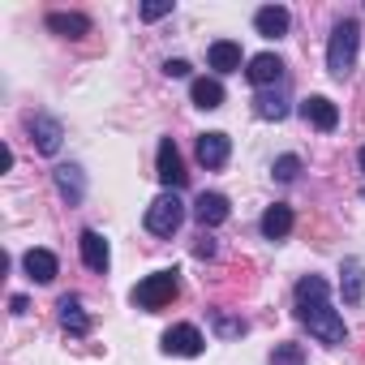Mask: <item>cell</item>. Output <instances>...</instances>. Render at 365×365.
I'll return each instance as SVG.
<instances>
[{
    "mask_svg": "<svg viewBox=\"0 0 365 365\" xmlns=\"http://www.w3.org/2000/svg\"><path fill=\"white\" fill-rule=\"evenodd\" d=\"M297 318H301V322L309 327V335L322 339L327 348L348 344L344 318L327 305V279H322V275H305V279L297 284Z\"/></svg>",
    "mask_w": 365,
    "mask_h": 365,
    "instance_id": "6da1fadb",
    "label": "cell"
},
{
    "mask_svg": "<svg viewBox=\"0 0 365 365\" xmlns=\"http://www.w3.org/2000/svg\"><path fill=\"white\" fill-rule=\"evenodd\" d=\"M356 48H361V26H356V18L335 22L331 43H327V73H331L335 82H344V78L356 69Z\"/></svg>",
    "mask_w": 365,
    "mask_h": 365,
    "instance_id": "7a4b0ae2",
    "label": "cell"
},
{
    "mask_svg": "<svg viewBox=\"0 0 365 365\" xmlns=\"http://www.w3.org/2000/svg\"><path fill=\"white\" fill-rule=\"evenodd\" d=\"M180 297V271H155V275H146L138 288H133V305L138 309H163V305H172Z\"/></svg>",
    "mask_w": 365,
    "mask_h": 365,
    "instance_id": "3957f363",
    "label": "cell"
},
{
    "mask_svg": "<svg viewBox=\"0 0 365 365\" xmlns=\"http://www.w3.org/2000/svg\"><path fill=\"white\" fill-rule=\"evenodd\" d=\"M180 224H185V202H180L176 194H159L146 207V232L150 237H172Z\"/></svg>",
    "mask_w": 365,
    "mask_h": 365,
    "instance_id": "277c9868",
    "label": "cell"
},
{
    "mask_svg": "<svg viewBox=\"0 0 365 365\" xmlns=\"http://www.w3.org/2000/svg\"><path fill=\"white\" fill-rule=\"evenodd\" d=\"M155 176H159L163 194H176V190H180V185H185V180H190V172H185V163H180V150H176V142H172V138H163V142H159Z\"/></svg>",
    "mask_w": 365,
    "mask_h": 365,
    "instance_id": "5b68a950",
    "label": "cell"
},
{
    "mask_svg": "<svg viewBox=\"0 0 365 365\" xmlns=\"http://www.w3.org/2000/svg\"><path fill=\"white\" fill-rule=\"evenodd\" d=\"M202 348H207V339H202V331L190 327V322H176V327L163 331V352H168V356H198Z\"/></svg>",
    "mask_w": 365,
    "mask_h": 365,
    "instance_id": "8992f818",
    "label": "cell"
},
{
    "mask_svg": "<svg viewBox=\"0 0 365 365\" xmlns=\"http://www.w3.org/2000/svg\"><path fill=\"white\" fill-rule=\"evenodd\" d=\"M78 250H82V262H86L95 275H108V267H112V250H108L103 232H95V228H82V237H78Z\"/></svg>",
    "mask_w": 365,
    "mask_h": 365,
    "instance_id": "52a82bcc",
    "label": "cell"
},
{
    "mask_svg": "<svg viewBox=\"0 0 365 365\" xmlns=\"http://www.w3.org/2000/svg\"><path fill=\"white\" fill-rule=\"evenodd\" d=\"M228 155H232V138H228V133H220V129L198 133V163H202V168H224Z\"/></svg>",
    "mask_w": 365,
    "mask_h": 365,
    "instance_id": "ba28073f",
    "label": "cell"
},
{
    "mask_svg": "<svg viewBox=\"0 0 365 365\" xmlns=\"http://www.w3.org/2000/svg\"><path fill=\"white\" fill-rule=\"evenodd\" d=\"M288 26H292V14H288L284 5H262V9L254 14V31H258L262 39H284Z\"/></svg>",
    "mask_w": 365,
    "mask_h": 365,
    "instance_id": "9c48e42d",
    "label": "cell"
},
{
    "mask_svg": "<svg viewBox=\"0 0 365 365\" xmlns=\"http://www.w3.org/2000/svg\"><path fill=\"white\" fill-rule=\"evenodd\" d=\"M245 78L254 82V86H279V78H284V61L275 56V52H258V56H250V69H245Z\"/></svg>",
    "mask_w": 365,
    "mask_h": 365,
    "instance_id": "30bf717a",
    "label": "cell"
},
{
    "mask_svg": "<svg viewBox=\"0 0 365 365\" xmlns=\"http://www.w3.org/2000/svg\"><path fill=\"white\" fill-rule=\"evenodd\" d=\"M301 116H305L314 129H322V133H331V129L339 125V108H335L327 95H309V99H301Z\"/></svg>",
    "mask_w": 365,
    "mask_h": 365,
    "instance_id": "8fae6325",
    "label": "cell"
},
{
    "mask_svg": "<svg viewBox=\"0 0 365 365\" xmlns=\"http://www.w3.org/2000/svg\"><path fill=\"white\" fill-rule=\"evenodd\" d=\"M31 138H35L39 155H56L61 142H65V129H61L56 116H31Z\"/></svg>",
    "mask_w": 365,
    "mask_h": 365,
    "instance_id": "7c38bea8",
    "label": "cell"
},
{
    "mask_svg": "<svg viewBox=\"0 0 365 365\" xmlns=\"http://www.w3.org/2000/svg\"><path fill=\"white\" fill-rule=\"evenodd\" d=\"M228 215H232V207H228L224 194H198V202H194V220H198L202 228H220Z\"/></svg>",
    "mask_w": 365,
    "mask_h": 365,
    "instance_id": "4fadbf2b",
    "label": "cell"
},
{
    "mask_svg": "<svg viewBox=\"0 0 365 365\" xmlns=\"http://www.w3.org/2000/svg\"><path fill=\"white\" fill-rule=\"evenodd\" d=\"M22 267H26V275H31L35 284H52V279L61 275L52 250H26V254H22Z\"/></svg>",
    "mask_w": 365,
    "mask_h": 365,
    "instance_id": "5bb4252c",
    "label": "cell"
},
{
    "mask_svg": "<svg viewBox=\"0 0 365 365\" xmlns=\"http://www.w3.org/2000/svg\"><path fill=\"white\" fill-rule=\"evenodd\" d=\"M339 292H344L348 305H361V297H365V267H361V258H344V267H339Z\"/></svg>",
    "mask_w": 365,
    "mask_h": 365,
    "instance_id": "9a60e30c",
    "label": "cell"
},
{
    "mask_svg": "<svg viewBox=\"0 0 365 365\" xmlns=\"http://www.w3.org/2000/svg\"><path fill=\"white\" fill-rule=\"evenodd\" d=\"M52 176H56V190H61V198H65L69 207H78V202H82V194H86L82 168H78V163H61V168H56Z\"/></svg>",
    "mask_w": 365,
    "mask_h": 365,
    "instance_id": "2e32d148",
    "label": "cell"
},
{
    "mask_svg": "<svg viewBox=\"0 0 365 365\" xmlns=\"http://www.w3.org/2000/svg\"><path fill=\"white\" fill-rule=\"evenodd\" d=\"M43 22H48V31L61 35V39H82V35H91V18H86V14H48Z\"/></svg>",
    "mask_w": 365,
    "mask_h": 365,
    "instance_id": "e0dca14e",
    "label": "cell"
},
{
    "mask_svg": "<svg viewBox=\"0 0 365 365\" xmlns=\"http://www.w3.org/2000/svg\"><path fill=\"white\" fill-rule=\"evenodd\" d=\"M262 237L267 241H284L288 232H292V207H284V202H275V207H267L262 211Z\"/></svg>",
    "mask_w": 365,
    "mask_h": 365,
    "instance_id": "ac0fdd59",
    "label": "cell"
},
{
    "mask_svg": "<svg viewBox=\"0 0 365 365\" xmlns=\"http://www.w3.org/2000/svg\"><path fill=\"white\" fill-rule=\"evenodd\" d=\"M61 327L69 331V335H91V318H86V309H82V301L78 297H61Z\"/></svg>",
    "mask_w": 365,
    "mask_h": 365,
    "instance_id": "d6986e66",
    "label": "cell"
},
{
    "mask_svg": "<svg viewBox=\"0 0 365 365\" xmlns=\"http://www.w3.org/2000/svg\"><path fill=\"white\" fill-rule=\"evenodd\" d=\"M207 61H211V69H220V73H237V69H241V43L220 39V43H211Z\"/></svg>",
    "mask_w": 365,
    "mask_h": 365,
    "instance_id": "ffe728a7",
    "label": "cell"
},
{
    "mask_svg": "<svg viewBox=\"0 0 365 365\" xmlns=\"http://www.w3.org/2000/svg\"><path fill=\"white\" fill-rule=\"evenodd\" d=\"M190 99H194V108H202V112H215V108L224 103V86H220L215 78H194V86H190Z\"/></svg>",
    "mask_w": 365,
    "mask_h": 365,
    "instance_id": "44dd1931",
    "label": "cell"
},
{
    "mask_svg": "<svg viewBox=\"0 0 365 365\" xmlns=\"http://www.w3.org/2000/svg\"><path fill=\"white\" fill-rule=\"evenodd\" d=\"M254 112H258L262 120H284V116H288V99H284V91H258Z\"/></svg>",
    "mask_w": 365,
    "mask_h": 365,
    "instance_id": "7402d4cb",
    "label": "cell"
},
{
    "mask_svg": "<svg viewBox=\"0 0 365 365\" xmlns=\"http://www.w3.org/2000/svg\"><path fill=\"white\" fill-rule=\"evenodd\" d=\"M211 322H215V331H220L224 339H237V335H245V331H250V322H245V318H228V314H220V309L211 314Z\"/></svg>",
    "mask_w": 365,
    "mask_h": 365,
    "instance_id": "603a6c76",
    "label": "cell"
},
{
    "mask_svg": "<svg viewBox=\"0 0 365 365\" xmlns=\"http://www.w3.org/2000/svg\"><path fill=\"white\" fill-rule=\"evenodd\" d=\"M271 365H305V348L301 344H275Z\"/></svg>",
    "mask_w": 365,
    "mask_h": 365,
    "instance_id": "cb8c5ba5",
    "label": "cell"
},
{
    "mask_svg": "<svg viewBox=\"0 0 365 365\" xmlns=\"http://www.w3.org/2000/svg\"><path fill=\"white\" fill-rule=\"evenodd\" d=\"M271 172H275V180H297V172H301V159H297V155H279Z\"/></svg>",
    "mask_w": 365,
    "mask_h": 365,
    "instance_id": "d4e9b609",
    "label": "cell"
},
{
    "mask_svg": "<svg viewBox=\"0 0 365 365\" xmlns=\"http://www.w3.org/2000/svg\"><path fill=\"white\" fill-rule=\"evenodd\" d=\"M168 14H172V0H146L142 5V22H159Z\"/></svg>",
    "mask_w": 365,
    "mask_h": 365,
    "instance_id": "484cf974",
    "label": "cell"
},
{
    "mask_svg": "<svg viewBox=\"0 0 365 365\" xmlns=\"http://www.w3.org/2000/svg\"><path fill=\"white\" fill-rule=\"evenodd\" d=\"M190 69H194V65H190V61H180V56L163 65V73H168V78H190Z\"/></svg>",
    "mask_w": 365,
    "mask_h": 365,
    "instance_id": "4316f807",
    "label": "cell"
},
{
    "mask_svg": "<svg viewBox=\"0 0 365 365\" xmlns=\"http://www.w3.org/2000/svg\"><path fill=\"white\" fill-rule=\"evenodd\" d=\"M194 254H198V258H211V254H215V241H207V237H202V241H198V250H194Z\"/></svg>",
    "mask_w": 365,
    "mask_h": 365,
    "instance_id": "83f0119b",
    "label": "cell"
},
{
    "mask_svg": "<svg viewBox=\"0 0 365 365\" xmlns=\"http://www.w3.org/2000/svg\"><path fill=\"white\" fill-rule=\"evenodd\" d=\"M9 305H14V314H26V309H31V301H26V297H14Z\"/></svg>",
    "mask_w": 365,
    "mask_h": 365,
    "instance_id": "f1b7e54d",
    "label": "cell"
},
{
    "mask_svg": "<svg viewBox=\"0 0 365 365\" xmlns=\"http://www.w3.org/2000/svg\"><path fill=\"white\" fill-rule=\"evenodd\" d=\"M356 163H361V172H365V146H361V150H356Z\"/></svg>",
    "mask_w": 365,
    "mask_h": 365,
    "instance_id": "f546056e",
    "label": "cell"
},
{
    "mask_svg": "<svg viewBox=\"0 0 365 365\" xmlns=\"http://www.w3.org/2000/svg\"><path fill=\"white\" fill-rule=\"evenodd\" d=\"M361 198H365V190H361Z\"/></svg>",
    "mask_w": 365,
    "mask_h": 365,
    "instance_id": "4dcf8cb0",
    "label": "cell"
}]
</instances>
